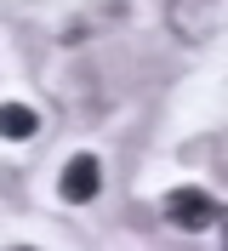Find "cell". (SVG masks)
<instances>
[{
    "mask_svg": "<svg viewBox=\"0 0 228 251\" xmlns=\"http://www.w3.org/2000/svg\"><path fill=\"white\" fill-rule=\"evenodd\" d=\"M97 188H103V166H97V154H75L69 166H63V177H57V194L69 205L97 200Z\"/></svg>",
    "mask_w": 228,
    "mask_h": 251,
    "instance_id": "6da1fadb",
    "label": "cell"
},
{
    "mask_svg": "<svg viewBox=\"0 0 228 251\" xmlns=\"http://www.w3.org/2000/svg\"><path fill=\"white\" fill-rule=\"evenodd\" d=\"M166 217L177 223V228H205V223L217 217V205L205 188H171L166 194Z\"/></svg>",
    "mask_w": 228,
    "mask_h": 251,
    "instance_id": "7a4b0ae2",
    "label": "cell"
},
{
    "mask_svg": "<svg viewBox=\"0 0 228 251\" xmlns=\"http://www.w3.org/2000/svg\"><path fill=\"white\" fill-rule=\"evenodd\" d=\"M34 131H40V120H34V109H23V103H0V137L23 143V137H34Z\"/></svg>",
    "mask_w": 228,
    "mask_h": 251,
    "instance_id": "3957f363",
    "label": "cell"
},
{
    "mask_svg": "<svg viewBox=\"0 0 228 251\" xmlns=\"http://www.w3.org/2000/svg\"><path fill=\"white\" fill-rule=\"evenodd\" d=\"M223 240H228V228H223Z\"/></svg>",
    "mask_w": 228,
    "mask_h": 251,
    "instance_id": "277c9868",
    "label": "cell"
}]
</instances>
